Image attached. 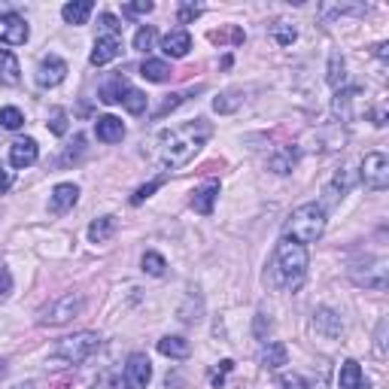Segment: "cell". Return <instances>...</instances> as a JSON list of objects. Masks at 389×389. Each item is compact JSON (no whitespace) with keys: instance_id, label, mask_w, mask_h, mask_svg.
<instances>
[{"instance_id":"obj_1","label":"cell","mask_w":389,"mask_h":389,"mask_svg":"<svg viewBox=\"0 0 389 389\" xmlns=\"http://www.w3.org/2000/svg\"><path fill=\"white\" fill-rule=\"evenodd\" d=\"M207 140H210V125L204 119H194L186 125H177L170 131H162L158 134V162L167 170H177L182 165H189Z\"/></svg>"},{"instance_id":"obj_2","label":"cell","mask_w":389,"mask_h":389,"mask_svg":"<svg viewBox=\"0 0 389 389\" xmlns=\"http://www.w3.org/2000/svg\"><path fill=\"white\" fill-rule=\"evenodd\" d=\"M307 247L295 244V240L283 237L277 244V256H274V274L283 289H299L307 274Z\"/></svg>"},{"instance_id":"obj_3","label":"cell","mask_w":389,"mask_h":389,"mask_svg":"<svg viewBox=\"0 0 389 389\" xmlns=\"http://www.w3.org/2000/svg\"><path fill=\"white\" fill-rule=\"evenodd\" d=\"M326 232V207L323 204H301L299 210H292L289 222H286V237L295 244H316Z\"/></svg>"},{"instance_id":"obj_4","label":"cell","mask_w":389,"mask_h":389,"mask_svg":"<svg viewBox=\"0 0 389 389\" xmlns=\"http://www.w3.org/2000/svg\"><path fill=\"white\" fill-rule=\"evenodd\" d=\"M100 347V335L98 331H76L71 338H61L58 344L52 347L49 362L52 365H79L88 356H95Z\"/></svg>"},{"instance_id":"obj_5","label":"cell","mask_w":389,"mask_h":389,"mask_svg":"<svg viewBox=\"0 0 389 389\" xmlns=\"http://www.w3.org/2000/svg\"><path fill=\"white\" fill-rule=\"evenodd\" d=\"M83 307H85V299L79 292H67L61 295V299H55L43 307V311L37 313L40 319V326H64V323H71V319H76L79 313H83Z\"/></svg>"},{"instance_id":"obj_6","label":"cell","mask_w":389,"mask_h":389,"mask_svg":"<svg viewBox=\"0 0 389 389\" xmlns=\"http://www.w3.org/2000/svg\"><path fill=\"white\" fill-rule=\"evenodd\" d=\"M362 182L371 192H383L389 186V158L383 152H368L362 158Z\"/></svg>"},{"instance_id":"obj_7","label":"cell","mask_w":389,"mask_h":389,"mask_svg":"<svg viewBox=\"0 0 389 389\" xmlns=\"http://www.w3.org/2000/svg\"><path fill=\"white\" fill-rule=\"evenodd\" d=\"M122 380H125V389H146V386H150V380H152L150 359H146L143 353H131L128 362H125Z\"/></svg>"},{"instance_id":"obj_8","label":"cell","mask_w":389,"mask_h":389,"mask_svg":"<svg viewBox=\"0 0 389 389\" xmlns=\"http://www.w3.org/2000/svg\"><path fill=\"white\" fill-rule=\"evenodd\" d=\"M64 76H67V61L58 58V55H43L37 64V85L55 88L64 83Z\"/></svg>"},{"instance_id":"obj_9","label":"cell","mask_w":389,"mask_h":389,"mask_svg":"<svg viewBox=\"0 0 389 389\" xmlns=\"http://www.w3.org/2000/svg\"><path fill=\"white\" fill-rule=\"evenodd\" d=\"M31 37L28 21L16 13H0V43L6 46H25Z\"/></svg>"},{"instance_id":"obj_10","label":"cell","mask_w":389,"mask_h":389,"mask_svg":"<svg viewBox=\"0 0 389 389\" xmlns=\"http://www.w3.org/2000/svg\"><path fill=\"white\" fill-rule=\"evenodd\" d=\"M119 55H122V37H116V33H98L88 61H91V67H104L110 61H116Z\"/></svg>"},{"instance_id":"obj_11","label":"cell","mask_w":389,"mask_h":389,"mask_svg":"<svg viewBox=\"0 0 389 389\" xmlns=\"http://www.w3.org/2000/svg\"><path fill=\"white\" fill-rule=\"evenodd\" d=\"M76 201H79V189L73 186V182H58L49 194V213L64 216L67 210L76 207Z\"/></svg>"},{"instance_id":"obj_12","label":"cell","mask_w":389,"mask_h":389,"mask_svg":"<svg viewBox=\"0 0 389 389\" xmlns=\"http://www.w3.org/2000/svg\"><path fill=\"white\" fill-rule=\"evenodd\" d=\"M162 49H165L167 58H186L189 49H192V33L186 28L167 31L165 37H162Z\"/></svg>"},{"instance_id":"obj_13","label":"cell","mask_w":389,"mask_h":389,"mask_svg":"<svg viewBox=\"0 0 389 389\" xmlns=\"http://www.w3.org/2000/svg\"><path fill=\"white\" fill-rule=\"evenodd\" d=\"M313 328H316V335H323L326 341H335V338L344 335L341 316L335 311H328V307H319V311L313 313Z\"/></svg>"},{"instance_id":"obj_14","label":"cell","mask_w":389,"mask_h":389,"mask_svg":"<svg viewBox=\"0 0 389 389\" xmlns=\"http://www.w3.org/2000/svg\"><path fill=\"white\" fill-rule=\"evenodd\" d=\"M37 140L33 137H25V140H16L13 146H9V165L13 167H31L33 162H37Z\"/></svg>"},{"instance_id":"obj_15","label":"cell","mask_w":389,"mask_h":389,"mask_svg":"<svg viewBox=\"0 0 389 389\" xmlns=\"http://www.w3.org/2000/svg\"><path fill=\"white\" fill-rule=\"evenodd\" d=\"M216 198H219V182L210 180V182H204V186L192 194V207L198 210L201 216H210V213H213Z\"/></svg>"},{"instance_id":"obj_16","label":"cell","mask_w":389,"mask_h":389,"mask_svg":"<svg viewBox=\"0 0 389 389\" xmlns=\"http://www.w3.org/2000/svg\"><path fill=\"white\" fill-rule=\"evenodd\" d=\"M95 134H98V140H104V143H119L125 137V125L119 116H98Z\"/></svg>"},{"instance_id":"obj_17","label":"cell","mask_w":389,"mask_h":389,"mask_svg":"<svg viewBox=\"0 0 389 389\" xmlns=\"http://www.w3.org/2000/svg\"><path fill=\"white\" fill-rule=\"evenodd\" d=\"M338 386H341V389H368V383H365V374H362V368H359V362L347 359L344 365H341Z\"/></svg>"},{"instance_id":"obj_18","label":"cell","mask_w":389,"mask_h":389,"mask_svg":"<svg viewBox=\"0 0 389 389\" xmlns=\"http://www.w3.org/2000/svg\"><path fill=\"white\" fill-rule=\"evenodd\" d=\"M91 13H95V4H91V0H73V4L61 6V16L67 25H85Z\"/></svg>"},{"instance_id":"obj_19","label":"cell","mask_w":389,"mask_h":389,"mask_svg":"<svg viewBox=\"0 0 389 389\" xmlns=\"http://www.w3.org/2000/svg\"><path fill=\"white\" fill-rule=\"evenodd\" d=\"M21 67L9 49H0V85H19Z\"/></svg>"},{"instance_id":"obj_20","label":"cell","mask_w":389,"mask_h":389,"mask_svg":"<svg viewBox=\"0 0 389 389\" xmlns=\"http://www.w3.org/2000/svg\"><path fill=\"white\" fill-rule=\"evenodd\" d=\"M158 353H162V356H170V359H186L192 353V344L180 335H167V338L158 341Z\"/></svg>"},{"instance_id":"obj_21","label":"cell","mask_w":389,"mask_h":389,"mask_svg":"<svg viewBox=\"0 0 389 389\" xmlns=\"http://www.w3.org/2000/svg\"><path fill=\"white\" fill-rule=\"evenodd\" d=\"M116 234V216H100L88 225V240L91 244H107V240Z\"/></svg>"},{"instance_id":"obj_22","label":"cell","mask_w":389,"mask_h":389,"mask_svg":"<svg viewBox=\"0 0 389 389\" xmlns=\"http://www.w3.org/2000/svg\"><path fill=\"white\" fill-rule=\"evenodd\" d=\"M128 88H131V85H128V79H125V76H113V79H107V83L100 85L98 95H100V100H104V104H119Z\"/></svg>"},{"instance_id":"obj_23","label":"cell","mask_w":389,"mask_h":389,"mask_svg":"<svg viewBox=\"0 0 389 389\" xmlns=\"http://www.w3.org/2000/svg\"><path fill=\"white\" fill-rule=\"evenodd\" d=\"M286 359H289V353H286V347L280 344V341H268L265 350H261V365L271 368V371L274 368H283Z\"/></svg>"},{"instance_id":"obj_24","label":"cell","mask_w":389,"mask_h":389,"mask_svg":"<svg viewBox=\"0 0 389 389\" xmlns=\"http://www.w3.org/2000/svg\"><path fill=\"white\" fill-rule=\"evenodd\" d=\"M140 73H143V79H150V83H167L170 79V64L167 61H158V58H146L143 61V67H140Z\"/></svg>"},{"instance_id":"obj_25","label":"cell","mask_w":389,"mask_h":389,"mask_svg":"<svg viewBox=\"0 0 389 389\" xmlns=\"http://www.w3.org/2000/svg\"><path fill=\"white\" fill-rule=\"evenodd\" d=\"M122 104H125V110H128V113L140 116V113L146 110V104H150V98H146L140 88H128V91H125V98H122Z\"/></svg>"},{"instance_id":"obj_26","label":"cell","mask_w":389,"mask_h":389,"mask_svg":"<svg viewBox=\"0 0 389 389\" xmlns=\"http://www.w3.org/2000/svg\"><path fill=\"white\" fill-rule=\"evenodd\" d=\"M347 83V67H344V58L341 55H331V64H328V85H335L338 91L344 88Z\"/></svg>"},{"instance_id":"obj_27","label":"cell","mask_w":389,"mask_h":389,"mask_svg":"<svg viewBox=\"0 0 389 389\" xmlns=\"http://www.w3.org/2000/svg\"><path fill=\"white\" fill-rule=\"evenodd\" d=\"M143 271L150 274V277H165V271H167V261L165 256H158V253H143Z\"/></svg>"},{"instance_id":"obj_28","label":"cell","mask_w":389,"mask_h":389,"mask_svg":"<svg viewBox=\"0 0 389 389\" xmlns=\"http://www.w3.org/2000/svg\"><path fill=\"white\" fill-rule=\"evenodd\" d=\"M268 167L274 170V174H289V170L295 167V150H283V152H277L268 162Z\"/></svg>"},{"instance_id":"obj_29","label":"cell","mask_w":389,"mask_h":389,"mask_svg":"<svg viewBox=\"0 0 389 389\" xmlns=\"http://www.w3.org/2000/svg\"><path fill=\"white\" fill-rule=\"evenodd\" d=\"M0 125L9 131H19L21 125H25V116H21L19 107H0Z\"/></svg>"},{"instance_id":"obj_30","label":"cell","mask_w":389,"mask_h":389,"mask_svg":"<svg viewBox=\"0 0 389 389\" xmlns=\"http://www.w3.org/2000/svg\"><path fill=\"white\" fill-rule=\"evenodd\" d=\"M274 33V40H277L280 46H292L295 37H299V31H295V25H289V21H277V25L271 28Z\"/></svg>"},{"instance_id":"obj_31","label":"cell","mask_w":389,"mask_h":389,"mask_svg":"<svg viewBox=\"0 0 389 389\" xmlns=\"http://www.w3.org/2000/svg\"><path fill=\"white\" fill-rule=\"evenodd\" d=\"M152 43H155V28L143 25L140 31L134 33V49H137V52H150V49H152Z\"/></svg>"},{"instance_id":"obj_32","label":"cell","mask_w":389,"mask_h":389,"mask_svg":"<svg viewBox=\"0 0 389 389\" xmlns=\"http://www.w3.org/2000/svg\"><path fill=\"white\" fill-rule=\"evenodd\" d=\"M162 182H165V177H158V180H152V182H146V186H140V189L134 192L131 204H143L146 198H152V192H155V189H162Z\"/></svg>"},{"instance_id":"obj_33","label":"cell","mask_w":389,"mask_h":389,"mask_svg":"<svg viewBox=\"0 0 389 389\" xmlns=\"http://www.w3.org/2000/svg\"><path fill=\"white\" fill-rule=\"evenodd\" d=\"M49 131L52 134H67V113L64 110H52L49 113Z\"/></svg>"},{"instance_id":"obj_34","label":"cell","mask_w":389,"mask_h":389,"mask_svg":"<svg viewBox=\"0 0 389 389\" xmlns=\"http://www.w3.org/2000/svg\"><path fill=\"white\" fill-rule=\"evenodd\" d=\"M100 33H116V37H122V21L113 13H104L100 16Z\"/></svg>"},{"instance_id":"obj_35","label":"cell","mask_w":389,"mask_h":389,"mask_svg":"<svg viewBox=\"0 0 389 389\" xmlns=\"http://www.w3.org/2000/svg\"><path fill=\"white\" fill-rule=\"evenodd\" d=\"M125 13H131V16H146V13H152V0H134V4L125 6Z\"/></svg>"},{"instance_id":"obj_36","label":"cell","mask_w":389,"mask_h":389,"mask_svg":"<svg viewBox=\"0 0 389 389\" xmlns=\"http://www.w3.org/2000/svg\"><path fill=\"white\" fill-rule=\"evenodd\" d=\"M201 16V6L198 4H182L180 6V21L186 25V21H192V19H198Z\"/></svg>"},{"instance_id":"obj_37","label":"cell","mask_w":389,"mask_h":389,"mask_svg":"<svg viewBox=\"0 0 389 389\" xmlns=\"http://www.w3.org/2000/svg\"><path fill=\"white\" fill-rule=\"evenodd\" d=\"M180 100H182V95H170V100H165V104H162V107H158V110H155V119H162V116H165V113H170V110H174V107H180Z\"/></svg>"},{"instance_id":"obj_38","label":"cell","mask_w":389,"mask_h":389,"mask_svg":"<svg viewBox=\"0 0 389 389\" xmlns=\"http://www.w3.org/2000/svg\"><path fill=\"white\" fill-rule=\"evenodd\" d=\"M219 365H222V368H219V371H216V377H213V386H222V380H225V374H228V371H232V368H234V362H232V359H225V362H219Z\"/></svg>"},{"instance_id":"obj_39","label":"cell","mask_w":389,"mask_h":389,"mask_svg":"<svg viewBox=\"0 0 389 389\" xmlns=\"http://www.w3.org/2000/svg\"><path fill=\"white\" fill-rule=\"evenodd\" d=\"M9 186H13V170H6L4 165H0V194L9 192Z\"/></svg>"},{"instance_id":"obj_40","label":"cell","mask_w":389,"mask_h":389,"mask_svg":"<svg viewBox=\"0 0 389 389\" xmlns=\"http://www.w3.org/2000/svg\"><path fill=\"white\" fill-rule=\"evenodd\" d=\"M9 286H13V277H9V271L0 265V299H4V295L9 292Z\"/></svg>"},{"instance_id":"obj_41","label":"cell","mask_w":389,"mask_h":389,"mask_svg":"<svg viewBox=\"0 0 389 389\" xmlns=\"http://www.w3.org/2000/svg\"><path fill=\"white\" fill-rule=\"evenodd\" d=\"M116 386H119L116 377H113V374H104V377H100V380H98L95 386H91V389H116Z\"/></svg>"},{"instance_id":"obj_42","label":"cell","mask_w":389,"mask_h":389,"mask_svg":"<svg viewBox=\"0 0 389 389\" xmlns=\"http://www.w3.org/2000/svg\"><path fill=\"white\" fill-rule=\"evenodd\" d=\"M6 374V368H4V362H0V377H4Z\"/></svg>"},{"instance_id":"obj_43","label":"cell","mask_w":389,"mask_h":389,"mask_svg":"<svg viewBox=\"0 0 389 389\" xmlns=\"http://www.w3.org/2000/svg\"><path fill=\"white\" fill-rule=\"evenodd\" d=\"M16 389H31V386H16Z\"/></svg>"}]
</instances>
